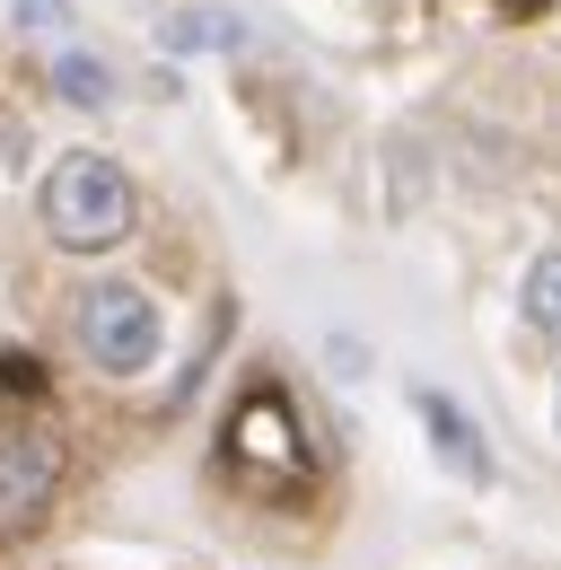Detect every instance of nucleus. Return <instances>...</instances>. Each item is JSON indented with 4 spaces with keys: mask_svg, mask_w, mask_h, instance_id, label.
I'll return each instance as SVG.
<instances>
[{
    "mask_svg": "<svg viewBox=\"0 0 561 570\" xmlns=\"http://www.w3.org/2000/svg\"><path fill=\"white\" fill-rule=\"evenodd\" d=\"M167 45L176 53H219V45H237V18L228 9H185V18H167Z\"/></svg>",
    "mask_w": 561,
    "mask_h": 570,
    "instance_id": "nucleus-5",
    "label": "nucleus"
},
{
    "mask_svg": "<svg viewBox=\"0 0 561 570\" xmlns=\"http://www.w3.org/2000/svg\"><path fill=\"white\" fill-rule=\"evenodd\" d=\"M36 219H45V237H53L62 255H115L140 228V194H132V176H124L115 158L62 149V158L45 167V185H36Z\"/></svg>",
    "mask_w": 561,
    "mask_h": 570,
    "instance_id": "nucleus-1",
    "label": "nucleus"
},
{
    "mask_svg": "<svg viewBox=\"0 0 561 570\" xmlns=\"http://www.w3.org/2000/svg\"><path fill=\"white\" fill-rule=\"evenodd\" d=\"M53 492H62V439L36 430L0 439V527H27L36 509H53Z\"/></svg>",
    "mask_w": 561,
    "mask_h": 570,
    "instance_id": "nucleus-3",
    "label": "nucleus"
},
{
    "mask_svg": "<svg viewBox=\"0 0 561 570\" xmlns=\"http://www.w3.org/2000/svg\"><path fill=\"white\" fill-rule=\"evenodd\" d=\"M53 88H62L70 106H106V97H115L106 62H88V53H53Z\"/></svg>",
    "mask_w": 561,
    "mask_h": 570,
    "instance_id": "nucleus-6",
    "label": "nucleus"
},
{
    "mask_svg": "<svg viewBox=\"0 0 561 570\" xmlns=\"http://www.w3.org/2000/svg\"><path fill=\"white\" fill-rule=\"evenodd\" d=\"M70 343H79V360H88L97 377L132 386V377H149L158 352H167V307L140 282H88L70 298Z\"/></svg>",
    "mask_w": 561,
    "mask_h": 570,
    "instance_id": "nucleus-2",
    "label": "nucleus"
},
{
    "mask_svg": "<svg viewBox=\"0 0 561 570\" xmlns=\"http://www.w3.org/2000/svg\"><path fill=\"white\" fill-rule=\"evenodd\" d=\"M526 316H535L544 334H561V246L535 255V273H526Z\"/></svg>",
    "mask_w": 561,
    "mask_h": 570,
    "instance_id": "nucleus-7",
    "label": "nucleus"
},
{
    "mask_svg": "<svg viewBox=\"0 0 561 570\" xmlns=\"http://www.w3.org/2000/svg\"><path fill=\"white\" fill-rule=\"evenodd\" d=\"M500 9H544V0H500Z\"/></svg>",
    "mask_w": 561,
    "mask_h": 570,
    "instance_id": "nucleus-9",
    "label": "nucleus"
},
{
    "mask_svg": "<svg viewBox=\"0 0 561 570\" xmlns=\"http://www.w3.org/2000/svg\"><path fill=\"white\" fill-rule=\"evenodd\" d=\"M413 404H421V430H430L439 465H447L456 483H474V492H483L491 474H500V465H491V448H483V422H474V413H465L456 395H439V386H421Z\"/></svg>",
    "mask_w": 561,
    "mask_h": 570,
    "instance_id": "nucleus-4",
    "label": "nucleus"
},
{
    "mask_svg": "<svg viewBox=\"0 0 561 570\" xmlns=\"http://www.w3.org/2000/svg\"><path fill=\"white\" fill-rule=\"evenodd\" d=\"M18 27H36V36H62V27H70V0H18Z\"/></svg>",
    "mask_w": 561,
    "mask_h": 570,
    "instance_id": "nucleus-8",
    "label": "nucleus"
}]
</instances>
